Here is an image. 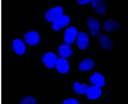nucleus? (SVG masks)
I'll list each match as a JSON object with an SVG mask.
<instances>
[{
    "instance_id": "1a4fd4ad",
    "label": "nucleus",
    "mask_w": 128,
    "mask_h": 104,
    "mask_svg": "<svg viewBox=\"0 0 128 104\" xmlns=\"http://www.w3.org/2000/svg\"><path fill=\"white\" fill-rule=\"evenodd\" d=\"M91 4L97 14H105L106 7L104 0H91Z\"/></svg>"
},
{
    "instance_id": "f03ea898",
    "label": "nucleus",
    "mask_w": 128,
    "mask_h": 104,
    "mask_svg": "<svg viewBox=\"0 0 128 104\" xmlns=\"http://www.w3.org/2000/svg\"><path fill=\"white\" fill-rule=\"evenodd\" d=\"M86 24L89 28L91 36L94 38L98 37L100 33V24L96 17L90 16L87 19Z\"/></svg>"
},
{
    "instance_id": "0eeeda50",
    "label": "nucleus",
    "mask_w": 128,
    "mask_h": 104,
    "mask_svg": "<svg viewBox=\"0 0 128 104\" xmlns=\"http://www.w3.org/2000/svg\"><path fill=\"white\" fill-rule=\"evenodd\" d=\"M76 42L78 47L81 50H86L89 44V36L88 34L83 32L78 33L76 39Z\"/></svg>"
},
{
    "instance_id": "9d476101",
    "label": "nucleus",
    "mask_w": 128,
    "mask_h": 104,
    "mask_svg": "<svg viewBox=\"0 0 128 104\" xmlns=\"http://www.w3.org/2000/svg\"><path fill=\"white\" fill-rule=\"evenodd\" d=\"M55 65L57 70L60 73L66 74L69 70V64L68 61L64 58H58L57 60Z\"/></svg>"
},
{
    "instance_id": "7ed1b4c3",
    "label": "nucleus",
    "mask_w": 128,
    "mask_h": 104,
    "mask_svg": "<svg viewBox=\"0 0 128 104\" xmlns=\"http://www.w3.org/2000/svg\"><path fill=\"white\" fill-rule=\"evenodd\" d=\"M70 22V17L66 15H62L53 22L52 28L54 31L58 32L63 28L68 25Z\"/></svg>"
},
{
    "instance_id": "6ab92c4d",
    "label": "nucleus",
    "mask_w": 128,
    "mask_h": 104,
    "mask_svg": "<svg viewBox=\"0 0 128 104\" xmlns=\"http://www.w3.org/2000/svg\"><path fill=\"white\" fill-rule=\"evenodd\" d=\"M63 104H79L78 101L76 99L70 98L68 99L64 100L63 102Z\"/></svg>"
},
{
    "instance_id": "dca6fc26",
    "label": "nucleus",
    "mask_w": 128,
    "mask_h": 104,
    "mask_svg": "<svg viewBox=\"0 0 128 104\" xmlns=\"http://www.w3.org/2000/svg\"><path fill=\"white\" fill-rule=\"evenodd\" d=\"M94 62L92 60L87 58L83 60L79 66V69L82 71H86L92 69L94 66Z\"/></svg>"
},
{
    "instance_id": "2eb2a0df",
    "label": "nucleus",
    "mask_w": 128,
    "mask_h": 104,
    "mask_svg": "<svg viewBox=\"0 0 128 104\" xmlns=\"http://www.w3.org/2000/svg\"><path fill=\"white\" fill-rule=\"evenodd\" d=\"M102 27L105 30L109 32L117 30L120 28L119 24L114 20H108L104 22Z\"/></svg>"
},
{
    "instance_id": "ddd939ff",
    "label": "nucleus",
    "mask_w": 128,
    "mask_h": 104,
    "mask_svg": "<svg viewBox=\"0 0 128 104\" xmlns=\"http://www.w3.org/2000/svg\"><path fill=\"white\" fill-rule=\"evenodd\" d=\"M90 80L92 84L100 88L103 87L105 84L104 76L98 72L94 73L90 77Z\"/></svg>"
},
{
    "instance_id": "6e6552de",
    "label": "nucleus",
    "mask_w": 128,
    "mask_h": 104,
    "mask_svg": "<svg viewBox=\"0 0 128 104\" xmlns=\"http://www.w3.org/2000/svg\"><path fill=\"white\" fill-rule=\"evenodd\" d=\"M77 30L74 27L72 26L66 29L64 36V41L67 44H72L77 35Z\"/></svg>"
},
{
    "instance_id": "a211bd4d",
    "label": "nucleus",
    "mask_w": 128,
    "mask_h": 104,
    "mask_svg": "<svg viewBox=\"0 0 128 104\" xmlns=\"http://www.w3.org/2000/svg\"><path fill=\"white\" fill-rule=\"evenodd\" d=\"M36 99L31 96H27L23 98L21 100V104H36L37 103Z\"/></svg>"
},
{
    "instance_id": "423d86ee",
    "label": "nucleus",
    "mask_w": 128,
    "mask_h": 104,
    "mask_svg": "<svg viewBox=\"0 0 128 104\" xmlns=\"http://www.w3.org/2000/svg\"><path fill=\"white\" fill-rule=\"evenodd\" d=\"M42 60L43 63L47 68L52 69L56 65L57 57L54 53L48 52L44 54Z\"/></svg>"
},
{
    "instance_id": "f8f14e48",
    "label": "nucleus",
    "mask_w": 128,
    "mask_h": 104,
    "mask_svg": "<svg viewBox=\"0 0 128 104\" xmlns=\"http://www.w3.org/2000/svg\"><path fill=\"white\" fill-rule=\"evenodd\" d=\"M88 98L90 100H95L100 98L101 95V89L96 86H92L88 88L86 92Z\"/></svg>"
},
{
    "instance_id": "20e7f679",
    "label": "nucleus",
    "mask_w": 128,
    "mask_h": 104,
    "mask_svg": "<svg viewBox=\"0 0 128 104\" xmlns=\"http://www.w3.org/2000/svg\"><path fill=\"white\" fill-rule=\"evenodd\" d=\"M23 38L24 42L30 46H36L39 43L40 37L36 32L32 31L26 32L24 35Z\"/></svg>"
},
{
    "instance_id": "39448f33",
    "label": "nucleus",
    "mask_w": 128,
    "mask_h": 104,
    "mask_svg": "<svg viewBox=\"0 0 128 104\" xmlns=\"http://www.w3.org/2000/svg\"><path fill=\"white\" fill-rule=\"evenodd\" d=\"M12 44L13 50L16 54L21 56L24 54L26 51V45L21 39L19 38L14 39Z\"/></svg>"
},
{
    "instance_id": "4468645a",
    "label": "nucleus",
    "mask_w": 128,
    "mask_h": 104,
    "mask_svg": "<svg viewBox=\"0 0 128 104\" xmlns=\"http://www.w3.org/2000/svg\"><path fill=\"white\" fill-rule=\"evenodd\" d=\"M58 53L62 58H67L72 54L73 51L72 48L69 45L63 44L59 46L58 48Z\"/></svg>"
},
{
    "instance_id": "f3484780",
    "label": "nucleus",
    "mask_w": 128,
    "mask_h": 104,
    "mask_svg": "<svg viewBox=\"0 0 128 104\" xmlns=\"http://www.w3.org/2000/svg\"><path fill=\"white\" fill-rule=\"evenodd\" d=\"M73 88L76 94L82 95L86 93L88 87L87 84L85 83L80 84L79 82L76 81L74 83Z\"/></svg>"
},
{
    "instance_id": "aec40b11",
    "label": "nucleus",
    "mask_w": 128,
    "mask_h": 104,
    "mask_svg": "<svg viewBox=\"0 0 128 104\" xmlns=\"http://www.w3.org/2000/svg\"><path fill=\"white\" fill-rule=\"evenodd\" d=\"M91 0H77L78 4L81 5H84L88 4Z\"/></svg>"
},
{
    "instance_id": "f257e3e1",
    "label": "nucleus",
    "mask_w": 128,
    "mask_h": 104,
    "mask_svg": "<svg viewBox=\"0 0 128 104\" xmlns=\"http://www.w3.org/2000/svg\"><path fill=\"white\" fill-rule=\"evenodd\" d=\"M64 12L63 8L62 6H56L46 11L44 14V18L48 22H53L62 15Z\"/></svg>"
},
{
    "instance_id": "9b49d317",
    "label": "nucleus",
    "mask_w": 128,
    "mask_h": 104,
    "mask_svg": "<svg viewBox=\"0 0 128 104\" xmlns=\"http://www.w3.org/2000/svg\"><path fill=\"white\" fill-rule=\"evenodd\" d=\"M99 43L101 48L105 50H110L114 48L111 40L107 35L103 34L99 37Z\"/></svg>"
}]
</instances>
